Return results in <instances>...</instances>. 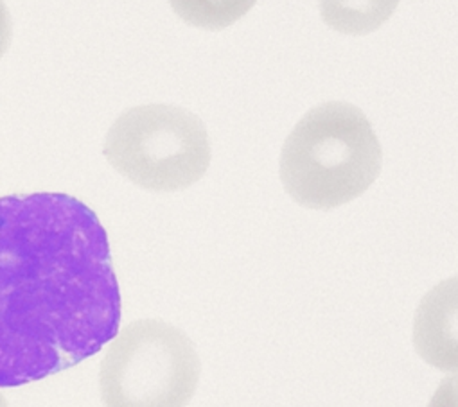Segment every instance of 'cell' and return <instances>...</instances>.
<instances>
[{"label":"cell","instance_id":"cell-1","mask_svg":"<svg viewBox=\"0 0 458 407\" xmlns=\"http://www.w3.org/2000/svg\"><path fill=\"white\" fill-rule=\"evenodd\" d=\"M119 323V282L94 211L58 192L0 197V387L83 362Z\"/></svg>","mask_w":458,"mask_h":407},{"label":"cell","instance_id":"cell-2","mask_svg":"<svg viewBox=\"0 0 458 407\" xmlns=\"http://www.w3.org/2000/svg\"><path fill=\"white\" fill-rule=\"evenodd\" d=\"M381 145L365 113L349 103L310 110L281 154V179L299 205L331 211L361 195L379 176Z\"/></svg>","mask_w":458,"mask_h":407},{"label":"cell","instance_id":"cell-3","mask_svg":"<svg viewBox=\"0 0 458 407\" xmlns=\"http://www.w3.org/2000/svg\"><path fill=\"white\" fill-rule=\"evenodd\" d=\"M192 341L162 320H139L112 339L99 370L105 407H185L199 380Z\"/></svg>","mask_w":458,"mask_h":407},{"label":"cell","instance_id":"cell-4","mask_svg":"<svg viewBox=\"0 0 458 407\" xmlns=\"http://www.w3.org/2000/svg\"><path fill=\"white\" fill-rule=\"evenodd\" d=\"M110 165L151 192H176L194 185L210 163L203 122L169 104H146L124 112L105 140Z\"/></svg>","mask_w":458,"mask_h":407},{"label":"cell","instance_id":"cell-5","mask_svg":"<svg viewBox=\"0 0 458 407\" xmlns=\"http://www.w3.org/2000/svg\"><path fill=\"white\" fill-rule=\"evenodd\" d=\"M413 345L429 366L458 373V277L440 282L420 300Z\"/></svg>","mask_w":458,"mask_h":407},{"label":"cell","instance_id":"cell-6","mask_svg":"<svg viewBox=\"0 0 458 407\" xmlns=\"http://www.w3.org/2000/svg\"><path fill=\"white\" fill-rule=\"evenodd\" d=\"M401 0H320L324 22L344 35H369L379 29Z\"/></svg>","mask_w":458,"mask_h":407},{"label":"cell","instance_id":"cell-7","mask_svg":"<svg viewBox=\"0 0 458 407\" xmlns=\"http://www.w3.org/2000/svg\"><path fill=\"white\" fill-rule=\"evenodd\" d=\"M258 0H169L173 12L189 26L219 31L243 19Z\"/></svg>","mask_w":458,"mask_h":407},{"label":"cell","instance_id":"cell-8","mask_svg":"<svg viewBox=\"0 0 458 407\" xmlns=\"http://www.w3.org/2000/svg\"><path fill=\"white\" fill-rule=\"evenodd\" d=\"M428 407H458V375L445 377L438 384Z\"/></svg>","mask_w":458,"mask_h":407},{"label":"cell","instance_id":"cell-9","mask_svg":"<svg viewBox=\"0 0 458 407\" xmlns=\"http://www.w3.org/2000/svg\"><path fill=\"white\" fill-rule=\"evenodd\" d=\"M12 37H13L12 15L4 4V0H0V58L8 53L12 46Z\"/></svg>","mask_w":458,"mask_h":407},{"label":"cell","instance_id":"cell-10","mask_svg":"<svg viewBox=\"0 0 458 407\" xmlns=\"http://www.w3.org/2000/svg\"><path fill=\"white\" fill-rule=\"evenodd\" d=\"M0 407H8V402H6V398L0 395Z\"/></svg>","mask_w":458,"mask_h":407}]
</instances>
